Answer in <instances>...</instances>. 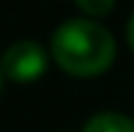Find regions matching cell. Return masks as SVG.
I'll list each match as a JSON object with an SVG mask.
<instances>
[{
  "label": "cell",
  "mask_w": 134,
  "mask_h": 132,
  "mask_svg": "<svg viewBox=\"0 0 134 132\" xmlns=\"http://www.w3.org/2000/svg\"><path fill=\"white\" fill-rule=\"evenodd\" d=\"M52 61L74 77H96L115 61V39L96 19H66L52 33Z\"/></svg>",
  "instance_id": "cell-1"
},
{
  "label": "cell",
  "mask_w": 134,
  "mask_h": 132,
  "mask_svg": "<svg viewBox=\"0 0 134 132\" xmlns=\"http://www.w3.org/2000/svg\"><path fill=\"white\" fill-rule=\"evenodd\" d=\"M0 66H3V74L14 83H33L44 74L47 69V52L38 41L33 39H22L14 41L8 50L0 58Z\"/></svg>",
  "instance_id": "cell-2"
},
{
  "label": "cell",
  "mask_w": 134,
  "mask_h": 132,
  "mask_svg": "<svg viewBox=\"0 0 134 132\" xmlns=\"http://www.w3.org/2000/svg\"><path fill=\"white\" fill-rule=\"evenodd\" d=\"M82 132H134V118L123 113H99L88 118Z\"/></svg>",
  "instance_id": "cell-3"
},
{
  "label": "cell",
  "mask_w": 134,
  "mask_h": 132,
  "mask_svg": "<svg viewBox=\"0 0 134 132\" xmlns=\"http://www.w3.org/2000/svg\"><path fill=\"white\" fill-rule=\"evenodd\" d=\"M77 8H82L88 17H104L115 8V0H74Z\"/></svg>",
  "instance_id": "cell-4"
},
{
  "label": "cell",
  "mask_w": 134,
  "mask_h": 132,
  "mask_svg": "<svg viewBox=\"0 0 134 132\" xmlns=\"http://www.w3.org/2000/svg\"><path fill=\"white\" fill-rule=\"evenodd\" d=\"M126 39H129V47H131V52H134V14H131V19H129V28H126Z\"/></svg>",
  "instance_id": "cell-5"
},
{
  "label": "cell",
  "mask_w": 134,
  "mask_h": 132,
  "mask_svg": "<svg viewBox=\"0 0 134 132\" xmlns=\"http://www.w3.org/2000/svg\"><path fill=\"white\" fill-rule=\"evenodd\" d=\"M0 85H3V66H0Z\"/></svg>",
  "instance_id": "cell-6"
}]
</instances>
